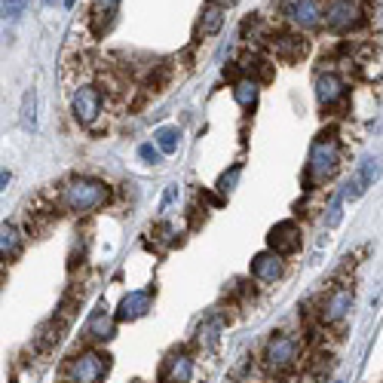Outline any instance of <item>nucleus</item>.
Masks as SVG:
<instances>
[{
	"label": "nucleus",
	"mask_w": 383,
	"mask_h": 383,
	"mask_svg": "<svg viewBox=\"0 0 383 383\" xmlns=\"http://www.w3.org/2000/svg\"><path fill=\"white\" fill-rule=\"evenodd\" d=\"M120 10V0H92V28L95 34H105L114 25Z\"/></svg>",
	"instance_id": "17"
},
{
	"label": "nucleus",
	"mask_w": 383,
	"mask_h": 383,
	"mask_svg": "<svg viewBox=\"0 0 383 383\" xmlns=\"http://www.w3.org/2000/svg\"><path fill=\"white\" fill-rule=\"evenodd\" d=\"M65 6H74V0H65Z\"/></svg>",
	"instance_id": "29"
},
{
	"label": "nucleus",
	"mask_w": 383,
	"mask_h": 383,
	"mask_svg": "<svg viewBox=\"0 0 383 383\" xmlns=\"http://www.w3.org/2000/svg\"><path fill=\"white\" fill-rule=\"evenodd\" d=\"M340 169V145L334 132L316 135L310 147V163H307V184H325Z\"/></svg>",
	"instance_id": "2"
},
{
	"label": "nucleus",
	"mask_w": 383,
	"mask_h": 383,
	"mask_svg": "<svg viewBox=\"0 0 383 383\" xmlns=\"http://www.w3.org/2000/svg\"><path fill=\"white\" fill-rule=\"evenodd\" d=\"M114 334H117V316L111 313V307H107L105 300H99L86 328H83V338L89 344H105V340H111Z\"/></svg>",
	"instance_id": "7"
},
{
	"label": "nucleus",
	"mask_w": 383,
	"mask_h": 383,
	"mask_svg": "<svg viewBox=\"0 0 383 383\" xmlns=\"http://www.w3.org/2000/svg\"><path fill=\"white\" fill-rule=\"evenodd\" d=\"M282 10H285V16H289V22L300 31L319 28V22H322V16H325L319 0H285Z\"/></svg>",
	"instance_id": "9"
},
{
	"label": "nucleus",
	"mask_w": 383,
	"mask_h": 383,
	"mask_svg": "<svg viewBox=\"0 0 383 383\" xmlns=\"http://www.w3.org/2000/svg\"><path fill=\"white\" fill-rule=\"evenodd\" d=\"M239 172H242V166L236 163L230 172H224L221 178H218V190H221V194H230V190L236 187V181H239Z\"/></svg>",
	"instance_id": "25"
},
{
	"label": "nucleus",
	"mask_w": 383,
	"mask_h": 383,
	"mask_svg": "<svg viewBox=\"0 0 383 383\" xmlns=\"http://www.w3.org/2000/svg\"><path fill=\"white\" fill-rule=\"evenodd\" d=\"M71 114L80 126H92L101 114V92L95 86H77L71 95Z\"/></svg>",
	"instance_id": "6"
},
{
	"label": "nucleus",
	"mask_w": 383,
	"mask_h": 383,
	"mask_svg": "<svg viewBox=\"0 0 383 383\" xmlns=\"http://www.w3.org/2000/svg\"><path fill=\"white\" fill-rule=\"evenodd\" d=\"M43 3H46V6H52V3H56V0H43Z\"/></svg>",
	"instance_id": "28"
},
{
	"label": "nucleus",
	"mask_w": 383,
	"mask_h": 383,
	"mask_svg": "<svg viewBox=\"0 0 383 383\" xmlns=\"http://www.w3.org/2000/svg\"><path fill=\"white\" fill-rule=\"evenodd\" d=\"M377 178H380V160H374V156H365V160H362V166H359V172H355L350 181L344 184L340 196H344V200H359V196L365 194V190L371 187Z\"/></svg>",
	"instance_id": "10"
},
{
	"label": "nucleus",
	"mask_w": 383,
	"mask_h": 383,
	"mask_svg": "<svg viewBox=\"0 0 383 383\" xmlns=\"http://www.w3.org/2000/svg\"><path fill=\"white\" fill-rule=\"evenodd\" d=\"M194 377V359L187 353H172L160 368V383H190Z\"/></svg>",
	"instance_id": "15"
},
{
	"label": "nucleus",
	"mask_w": 383,
	"mask_h": 383,
	"mask_svg": "<svg viewBox=\"0 0 383 383\" xmlns=\"http://www.w3.org/2000/svg\"><path fill=\"white\" fill-rule=\"evenodd\" d=\"M160 154H163V150L154 147V145H141L138 147V156L147 163V166H156V163H160Z\"/></svg>",
	"instance_id": "27"
},
{
	"label": "nucleus",
	"mask_w": 383,
	"mask_h": 383,
	"mask_svg": "<svg viewBox=\"0 0 383 383\" xmlns=\"http://www.w3.org/2000/svg\"><path fill=\"white\" fill-rule=\"evenodd\" d=\"M19 123H22L25 129H37V92H34V89H28V92H25Z\"/></svg>",
	"instance_id": "22"
},
{
	"label": "nucleus",
	"mask_w": 383,
	"mask_h": 383,
	"mask_svg": "<svg viewBox=\"0 0 383 383\" xmlns=\"http://www.w3.org/2000/svg\"><path fill=\"white\" fill-rule=\"evenodd\" d=\"M340 209H344V196H334V200L331 203H328V215H325V227H338V224H340V218H344V211H340Z\"/></svg>",
	"instance_id": "24"
},
{
	"label": "nucleus",
	"mask_w": 383,
	"mask_h": 383,
	"mask_svg": "<svg viewBox=\"0 0 383 383\" xmlns=\"http://www.w3.org/2000/svg\"><path fill=\"white\" fill-rule=\"evenodd\" d=\"M154 141H156V147H160L163 154H175L178 145H181V129H178V126H160L154 132Z\"/></svg>",
	"instance_id": "21"
},
{
	"label": "nucleus",
	"mask_w": 383,
	"mask_h": 383,
	"mask_svg": "<svg viewBox=\"0 0 383 383\" xmlns=\"http://www.w3.org/2000/svg\"><path fill=\"white\" fill-rule=\"evenodd\" d=\"M270 50L273 56L279 61H300L307 56V50H310V43H307L300 34H276V37H270Z\"/></svg>",
	"instance_id": "12"
},
{
	"label": "nucleus",
	"mask_w": 383,
	"mask_h": 383,
	"mask_svg": "<svg viewBox=\"0 0 383 383\" xmlns=\"http://www.w3.org/2000/svg\"><path fill=\"white\" fill-rule=\"evenodd\" d=\"M218 331H221V319H206V322L200 325V331H196V334H200V344H206V346L215 344Z\"/></svg>",
	"instance_id": "23"
},
{
	"label": "nucleus",
	"mask_w": 383,
	"mask_h": 383,
	"mask_svg": "<svg viewBox=\"0 0 383 383\" xmlns=\"http://www.w3.org/2000/svg\"><path fill=\"white\" fill-rule=\"evenodd\" d=\"M298 359V340L285 331H276L270 340L264 344V365L270 371H289Z\"/></svg>",
	"instance_id": "5"
},
{
	"label": "nucleus",
	"mask_w": 383,
	"mask_h": 383,
	"mask_svg": "<svg viewBox=\"0 0 383 383\" xmlns=\"http://www.w3.org/2000/svg\"><path fill=\"white\" fill-rule=\"evenodd\" d=\"M19 251H22V234H19L16 224H3L0 227V255H3V261H12Z\"/></svg>",
	"instance_id": "18"
},
{
	"label": "nucleus",
	"mask_w": 383,
	"mask_h": 383,
	"mask_svg": "<svg viewBox=\"0 0 383 383\" xmlns=\"http://www.w3.org/2000/svg\"><path fill=\"white\" fill-rule=\"evenodd\" d=\"M353 307V289H346V285H340V289H334L331 295L322 300V310H319V319H322L325 325H338L340 319L350 313Z\"/></svg>",
	"instance_id": "11"
},
{
	"label": "nucleus",
	"mask_w": 383,
	"mask_h": 383,
	"mask_svg": "<svg viewBox=\"0 0 383 383\" xmlns=\"http://www.w3.org/2000/svg\"><path fill=\"white\" fill-rule=\"evenodd\" d=\"M107 371H111V355L99 353V350H86L71 355L65 368V380L68 383H105Z\"/></svg>",
	"instance_id": "3"
},
{
	"label": "nucleus",
	"mask_w": 383,
	"mask_h": 383,
	"mask_svg": "<svg viewBox=\"0 0 383 383\" xmlns=\"http://www.w3.org/2000/svg\"><path fill=\"white\" fill-rule=\"evenodd\" d=\"M224 25V6L221 3H209L200 16V34L203 37H215Z\"/></svg>",
	"instance_id": "19"
},
{
	"label": "nucleus",
	"mask_w": 383,
	"mask_h": 383,
	"mask_svg": "<svg viewBox=\"0 0 383 383\" xmlns=\"http://www.w3.org/2000/svg\"><path fill=\"white\" fill-rule=\"evenodd\" d=\"M28 0H3V19H19Z\"/></svg>",
	"instance_id": "26"
},
{
	"label": "nucleus",
	"mask_w": 383,
	"mask_h": 383,
	"mask_svg": "<svg viewBox=\"0 0 383 383\" xmlns=\"http://www.w3.org/2000/svg\"><path fill=\"white\" fill-rule=\"evenodd\" d=\"M362 6L359 0H328L325 3V28L334 34L355 31L362 25Z\"/></svg>",
	"instance_id": "4"
},
{
	"label": "nucleus",
	"mask_w": 383,
	"mask_h": 383,
	"mask_svg": "<svg viewBox=\"0 0 383 383\" xmlns=\"http://www.w3.org/2000/svg\"><path fill=\"white\" fill-rule=\"evenodd\" d=\"M279 276H282V258H279L276 251H261V255L251 258V279L270 285V282H276Z\"/></svg>",
	"instance_id": "16"
},
{
	"label": "nucleus",
	"mask_w": 383,
	"mask_h": 383,
	"mask_svg": "<svg viewBox=\"0 0 383 383\" xmlns=\"http://www.w3.org/2000/svg\"><path fill=\"white\" fill-rule=\"evenodd\" d=\"M344 95H346V83L340 80V74L322 71L316 77V99H319V105H322V107L340 105V101H344Z\"/></svg>",
	"instance_id": "13"
},
{
	"label": "nucleus",
	"mask_w": 383,
	"mask_h": 383,
	"mask_svg": "<svg viewBox=\"0 0 383 383\" xmlns=\"http://www.w3.org/2000/svg\"><path fill=\"white\" fill-rule=\"evenodd\" d=\"M300 242H304V234H300V227L295 221H279V224H273L270 234H267V245H270V251H276L279 258L295 255L300 249Z\"/></svg>",
	"instance_id": "8"
},
{
	"label": "nucleus",
	"mask_w": 383,
	"mask_h": 383,
	"mask_svg": "<svg viewBox=\"0 0 383 383\" xmlns=\"http://www.w3.org/2000/svg\"><path fill=\"white\" fill-rule=\"evenodd\" d=\"M150 307H154V295H150V291H129V295L120 300L114 316H117V322H135V319L145 316Z\"/></svg>",
	"instance_id": "14"
},
{
	"label": "nucleus",
	"mask_w": 383,
	"mask_h": 383,
	"mask_svg": "<svg viewBox=\"0 0 383 383\" xmlns=\"http://www.w3.org/2000/svg\"><path fill=\"white\" fill-rule=\"evenodd\" d=\"M111 187L99 178H89V175H80V178H71V181L61 187V206L74 215H89V211H99L111 203Z\"/></svg>",
	"instance_id": "1"
},
{
	"label": "nucleus",
	"mask_w": 383,
	"mask_h": 383,
	"mask_svg": "<svg viewBox=\"0 0 383 383\" xmlns=\"http://www.w3.org/2000/svg\"><path fill=\"white\" fill-rule=\"evenodd\" d=\"M234 99L239 107H245V111H251V107L258 105V80L251 77H242L234 83Z\"/></svg>",
	"instance_id": "20"
},
{
	"label": "nucleus",
	"mask_w": 383,
	"mask_h": 383,
	"mask_svg": "<svg viewBox=\"0 0 383 383\" xmlns=\"http://www.w3.org/2000/svg\"><path fill=\"white\" fill-rule=\"evenodd\" d=\"M338 383H340V380H338Z\"/></svg>",
	"instance_id": "30"
}]
</instances>
